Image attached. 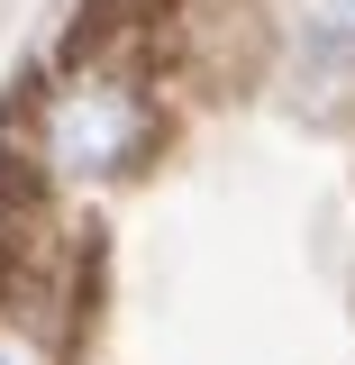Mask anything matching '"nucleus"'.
Segmentation results:
<instances>
[{
  "mask_svg": "<svg viewBox=\"0 0 355 365\" xmlns=\"http://www.w3.org/2000/svg\"><path fill=\"white\" fill-rule=\"evenodd\" d=\"M37 146H46V165L64 182H119L155 146V101L137 83H119V73H83V83H64L46 101Z\"/></svg>",
  "mask_w": 355,
  "mask_h": 365,
  "instance_id": "obj_1",
  "label": "nucleus"
},
{
  "mask_svg": "<svg viewBox=\"0 0 355 365\" xmlns=\"http://www.w3.org/2000/svg\"><path fill=\"white\" fill-rule=\"evenodd\" d=\"M301 46L319 64L355 73V0H301Z\"/></svg>",
  "mask_w": 355,
  "mask_h": 365,
  "instance_id": "obj_2",
  "label": "nucleus"
},
{
  "mask_svg": "<svg viewBox=\"0 0 355 365\" xmlns=\"http://www.w3.org/2000/svg\"><path fill=\"white\" fill-rule=\"evenodd\" d=\"M0 365H46V356L28 347V338H18V329H0Z\"/></svg>",
  "mask_w": 355,
  "mask_h": 365,
  "instance_id": "obj_3",
  "label": "nucleus"
}]
</instances>
